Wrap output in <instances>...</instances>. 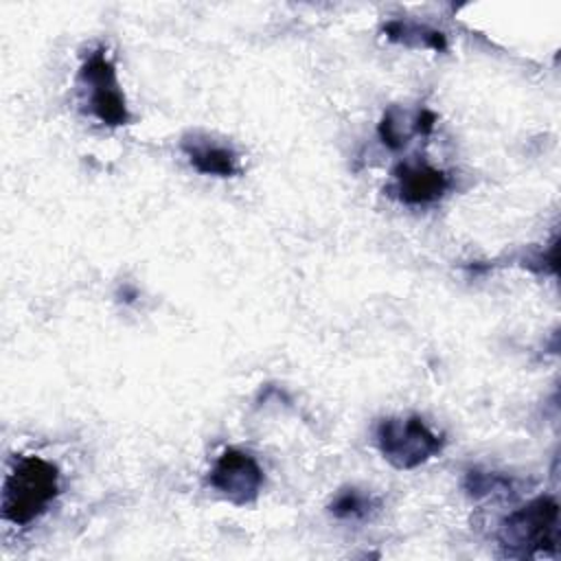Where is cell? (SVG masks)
Listing matches in <instances>:
<instances>
[{"instance_id": "1", "label": "cell", "mask_w": 561, "mask_h": 561, "mask_svg": "<svg viewBox=\"0 0 561 561\" xmlns=\"http://www.w3.org/2000/svg\"><path fill=\"white\" fill-rule=\"evenodd\" d=\"M59 493V471L39 456H20L4 478L2 517L26 526L42 517Z\"/></svg>"}, {"instance_id": "2", "label": "cell", "mask_w": 561, "mask_h": 561, "mask_svg": "<svg viewBox=\"0 0 561 561\" xmlns=\"http://www.w3.org/2000/svg\"><path fill=\"white\" fill-rule=\"evenodd\" d=\"M497 543L506 557L550 554L559 543V504L539 495L513 511L497 530Z\"/></svg>"}, {"instance_id": "3", "label": "cell", "mask_w": 561, "mask_h": 561, "mask_svg": "<svg viewBox=\"0 0 561 561\" xmlns=\"http://www.w3.org/2000/svg\"><path fill=\"white\" fill-rule=\"evenodd\" d=\"M77 85L88 112L107 127H123L131 121L125 94L121 90L114 61L105 48L92 50L79 66Z\"/></svg>"}, {"instance_id": "4", "label": "cell", "mask_w": 561, "mask_h": 561, "mask_svg": "<svg viewBox=\"0 0 561 561\" xmlns=\"http://www.w3.org/2000/svg\"><path fill=\"white\" fill-rule=\"evenodd\" d=\"M381 456L397 469L410 471L443 451V436L427 427V423L416 416H388L377 425L375 434Z\"/></svg>"}, {"instance_id": "5", "label": "cell", "mask_w": 561, "mask_h": 561, "mask_svg": "<svg viewBox=\"0 0 561 561\" xmlns=\"http://www.w3.org/2000/svg\"><path fill=\"white\" fill-rule=\"evenodd\" d=\"M263 480V469L256 458L237 447L224 449L208 473V484L237 506L256 502Z\"/></svg>"}, {"instance_id": "6", "label": "cell", "mask_w": 561, "mask_h": 561, "mask_svg": "<svg viewBox=\"0 0 561 561\" xmlns=\"http://www.w3.org/2000/svg\"><path fill=\"white\" fill-rule=\"evenodd\" d=\"M392 175L397 197L410 206L436 202L449 188V175L425 162H401Z\"/></svg>"}, {"instance_id": "7", "label": "cell", "mask_w": 561, "mask_h": 561, "mask_svg": "<svg viewBox=\"0 0 561 561\" xmlns=\"http://www.w3.org/2000/svg\"><path fill=\"white\" fill-rule=\"evenodd\" d=\"M182 151L186 153L191 167L204 175L232 178L239 173L237 151L208 136H199V134L186 136L182 140Z\"/></svg>"}, {"instance_id": "8", "label": "cell", "mask_w": 561, "mask_h": 561, "mask_svg": "<svg viewBox=\"0 0 561 561\" xmlns=\"http://www.w3.org/2000/svg\"><path fill=\"white\" fill-rule=\"evenodd\" d=\"M383 33L390 42H399L403 46L432 48V50H445L447 48V39L440 31H434V28L416 24V22L392 20V22L383 24Z\"/></svg>"}, {"instance_id": "9", "label": "cell", "mask_w": 561, "mask_h": 561, "mask_svg": "<svg viewBox=\"0 0 561 561\" xmlns=\"http://www.w3.org/2000/svg\"><path fill=\"white\" fill-rule=\"evenodd\" d=\"M377 506L379 504L373 495L364 493L357 486H344L333 495L329 511L340 519H362L368 517Z\"/></svg>"}, {"instance_id": "10", "label": "cell", "mask_w": 561, "mask_h": 561, "mask_svg": "<svg viewBox=\"0 0 561 561\" xmlns=\"http://www.w3.org/2000/svg\"><path fill=\"white\" fill-rule=\"evenodd\" d=\"M410 129H408V123H405V118H403V114L399 112V107H388L386 112H383V116H381V123H379V138H381V142L388 147V149H392V151H397V149H401L408 140H410Z\"/></svg>"}, {"instance_id": "11", "label": "cell", "mask_w": 561, "mask_h": 561, "mask_svg": "<svg viewBox=\"0 0 561 561\" xmlns=\"http://www.w3.org/2000/svg\"><path fill=\"white\" fill-rule=\"evenodd\" d=\"M511 482L497 473H486V471H478V469H471L465 478V489L469 495L473 497H482V495H491L495 491H502L506 489Z\"/></svg>"}, {"instance_id": "12", "label": "cell", "mask_w": 561, "mask_h": 561, "mask_svg": "<svg viewBox=\"0 0 561 561\" xmlns=\"http://www.w3.org/2000/svg\"><path fill=\"white\" fill-rule=\"evenodd\" d=\"M434 123H436L434 112H430V110H421V114H419V116H416V121H414V131H419V134L427 136V134H432Z\"/></svg>"}]
</instances>
